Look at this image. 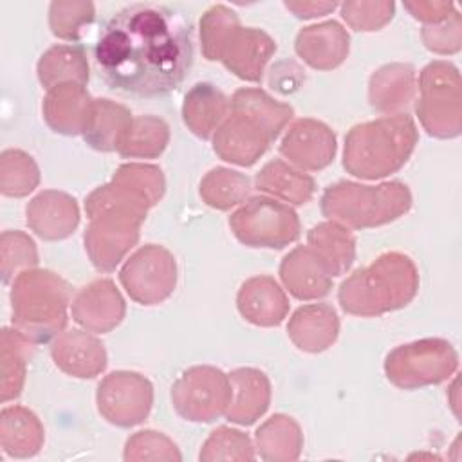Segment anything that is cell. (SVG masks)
<instances>
[{
	"label": "cell",
	"instance_id": "cell-1",
	"mask_svg": "<svg viewBox=\"0 0 462 462\" xmlns=\"http://www.w3.org/2000/svg\"><path fill=\"white\" fill-rule=\"evenodd\" d=\"M94 60L99 78L134 97L177 90L193 65V25L175 5L135 2L99 29Z\"/></svg>",
	"mask_w": 462,
	"mask_h": 462
},
{
	"label": "cell",
	"instance_id": "cell-2",
	"mask_svg": "<svg viewBox=\"0 0 462 462\" xmlns=\"http://www.w3.org/2000/svg\"><path fill=\"white\" fill-rule=\"evenodd\" d=\"M417 291L419 271L413 260L404 253L388 251L345 278L337 301L346 314L374 318L406 307Z\"/></svg>",
	"mask_w": 462,
	"mask_h": 462
},
{
	"label": "cell",
	"instance_id": "cell-3",
	"mask_svg": "<svg viewBox=\"0 0 462 462\" xmlns=\"http://www.w3.org/2000/svg\"><path fill=\"white\" fill-rule=\"evenodd\" d=\"M417 143V125L406 112L359 123L345 135L343 168L365 180L383 179L408 162Z\"/></svg>",
	"mask_w": 462,
	"mask_h": 462
},
{
	"label": "cell",
	"instance_id": "cell-4",
	"mask_svg": "<svg viewBox=\"0 0 462 462\" xmlns=\"http://www.w3.org/2000/svg\"><path fill=\"white\" fill-rule=\"evenodd\" d=\"M13 327L34 345L47 343L67 327L70 285L49 269L22 271L11 285Z\"/></svg>",
	"mask_w": 462,
	"mask_h": 462
},
{
	"label": "cell",
	"instance_id": "cell-5",
	"mask_svg": "<svg viewBox=\"0 0 462 462\" xmlns=\"http://www.w3.org/2000/svg\"><path fill=\"white\" fill-rule=\"evenodd\" d=\"M411 191L401 180L368 186L352 180L330 184L321 195V213L348 229L379 227L406 215Z\"/></svg>",
	"mask_w": 462,
	"mask_h": 462
},
{
	"label": "cell",
	"instance_id": "cell-6",
	"mask_svg": "<svg viewBox=\"0 0 462 462\" xmlns=\"http://www.w3.org/2000/svg\"><path fill=\"white\" fill-rule=\"evenodd\" d=\"M422 128L439 139H453L462 132V92L458 69L449 61H431L419 74L415 105Z\"/></svg>",
	"mask_w": 462,
	"mask_h": 462
},
{
	"label": "cell",
	"instance_id": "cell-7",
	"mask_svg": "<svg viewBox=\"0 0 462 462\" xmlns=\"http://www.w3.org/2000/svg\"><path fill=\"white\" fill-rule=\"evenodd\" d=\"M457 368L458 354L442 337H424L399 345L384 357V375L401 390L439 384L449 379Z\"/></svg>",
	"mask_w": 462,
	"mask_h": 462
},
{
	"label": "cell",
	"instance_id": "cell-8",
	"mask_svg": "<svg viewBox=\"0 0 462 462\" xmlns=\"http://www.w3.org/2000/svg\"><path fill=\"white\" fill-rule=\"evenodd\" d=\"M164 175L155 164L126 162L121 164L112 179L97 186L85 199V211L92 215L101 209H125L146 218L150 208H153L164 195Z\"/></svg>",
	"mask_w": 462,
	"mask_h": 462
},
{
	"label": "cell",
	"instance_id": "cell-9",
	"mask_svg": "<svg viewBox=\"0 0 462 462\" xmlns=\"http://www.w3.org/2000/svg\"><path fill=\"white\" fill-rule=\"evenodd\" d=\"M229 227L247 247L283 249L296 242L301 231L296 211L276 199L251 197L229 217Z\"/></svg>",
	"mask_w": 462,
	"mask_h": 462
},
{
	"label": "cell",
	"instance_id": "cell-10",
	"mask_svg": "<svg viewBox=\"0 0 462 462\" xmlns=\"http://www.w3.org/2000/svg\"><path fill=\"white\" fill-rule=\"evenodd\" d=\"M229 399L227 374L209 365L184 370L171 386L173 410L189 422H213L226 413Z\"/></svg>",
	"mask_w": 462,
	"mask_h": 462
},
{
	"label": "cell",
	"instance_id": "cell-11",
	"mask_svg": "<svg viewBox=\"0 0 462 462\" xmlns=\"http://www.w3.org/2000/svg\"><path fill=\"white\" fill-rule=\"evenodd\" d=\"M119 282L135 303H162L173 294L177 285L175 256L162 245L146 244L123 263Z\"/></svg>",
	"mask_w": 462,
	"mask_h": 462
},
{
	"label": "cell",
	"instance_id": "cell-12",
	"mask_svg": "<svg viewBox=\"0 0 462 462\" xmlns=\"http://www.w3.org/2000/svg\"><path fill=\"white\" fill-rule=\"evenodd\" d=\"M143 222V217L123 209H101L88 215L83 242L92 265L101 273L114 271L137 244Z\"/></svg>",
	"mask_w": 462,
	"mask_h": 462
},
{
	"label": "cell",
	"instance_id": "cell-13",
	"mask_svg": "<svg viewBox=\"0 0 462 462\" xmlns=\"http://www.w3.org/2000/svg\"><path fill=\"white\" fill-rule=\"evenodd\" d=\"M96 404L106 422L119 428H132L150 415L153 386L139 372L117 370L99 381Z\"/></svg>",
	"mask_w": 462,
	"mask_h": 462
},
{
	"label": "cell",
	"instance_id": "cell-14",
	"mask_svg": "<svg viewBox=\"0 0 462 462\" xmlns=\"http://www.w3.org/2000/svg\"><path fill=\"white\" fill-rule=\"evenodd\" d=\"M280 153L301 171H318L327 168L337 150L336 134L318 119H296L283 134L278 146Z\"/></svg>",
	"mask_w": 462,
	"mask_h": 462
},
{
	"label": "cell",
	"instance_id": "cell-15",
	"mask_svg": "<svg viewBox=\"0 0 462 462\" xmlns=\"http://www.w3.org/2000/svg\"><path fill=\"white\" fill-rule=\"evenodd\" d=\"M125 312V300L108 278H99L81 287L70 303L72 319L94 334L116 328L123 321Z\"/></svg>",
	"mask_w": 462,
	"mask_h": 462
},
{
	"label": "cell",
	"instance_id": "cell-16",
	"mask_svg": "<svg viewBox=\"0 0 462 462\" xmlns=\"http://www.w3.org/2000/svg\"><path fill=\"white\" fill-rule=\"evenodd\" d=\"M215 153L231 164L253 166L274 141L260 125L249 117L229 112L211 137Z\"/></svg>",
	"mask_w": 462,
	"mask_h": 462
},
{
	"label": "cell",
	"instance_id": "cell-17",
	"mask_svg": "<svg viewBox=\"0 0 462 462\" xmlns=\"http://www.w3.org/2000/svg\"><path fill=\"white\" fill-rule=\"evenodd\" d=\"M54 365L67 375L92 379L106 368V350L88 330L70 328L58 334L51 345Z\"/></svg>",
	"mask_w": 462,
	"mask_h": 462
},
{
	"label": "cell",
	"instance_id": "cell-18",
	"mask_svg": "<svg viewBox=\"0 0 462 462\" xmlns=\"http://www.w3.org/2000/svg\"><path fill=\"white\" fill-rule=\"evenodd\" d=\"M274 52L276 42L265 31L240 25L229 36L218 61L236 78L258 83Z\"/></svg>",
	"mask_w": 462,
	"mask_h": 462
},
{
	"label": "cell",
	"instance_id": "cell-19",
	"mask_svg": "<svg viewBox=\"0 0 462 462\" xmlns=\"http://www.w3.org/2000/svg\"><path fill=\"white\" fill-rule=\"evenodd\" d=\"M25 222L43 240H63L79 224V208L72 195L43 189L25 206Z\"/></svg>",
	"mask_w": 462,
	"mask_h": 462
},
{
	"label": "cell",
	"instance_id": "cell-20",
	"mask_svg": "<svg viewBox=\"0 0 462 462\" xmlns=\"http://www.w3.org/2000/svg\"><path fill=\"white\" fill-rule=\"evenodd\" d=\"M294 51L309 67L316 70H332L346 60L350 36L339 22L327 20L303 27L296 34Z\"/></svg>",
	"mask_w": 462,
	"mask_h": 462
},
{
	"label": "cell",
	"instance_id": "cell-21",
	"mask_svg": "<svg viewBox=\"0 0 462 462\" xmlns=\"http://www.w3.org/2000/svg\"><path fill=\"white\" fill-rule=\"evenodd\" d=\"M92 106L94 99L85 85L61 83L47 90L42 112L52 132L63 135H83L92 114Z\"/></svg>",
	"mask_w": 462,
	"mask_h": 462
},
{
	"label": "cell",
	"instance_id": "cell-22",
	"mask_svg": "<svg viewBox=\"0 0 462 462\" xmlns=\"http://www.w3.org/2000/svg\"><path fill=\"white\" fill-rule=\"evenodd\" d=\"M236 309L251 325L276 327L289 314V298L273 276L258 274L240 285Z\"/></svg>",
	"mask_w": 462,
	"mask_h": 462
},
{
	"label": "cell",
	"instance_id": "cell-23",
	"mask_svg": "<svg viewBox=\"0 0 462 462\" xmlns=\"http://www.w3.org/2000/svg\"><path fill=\"white\" fill-rule=\"evenodd\" d=\"M332 274L323 260L309 247L298 245L280 263V280L301 301L323 298L332 289Z\"/></svg>",
	"mask_w": 462,
	"mask_h": 462
},
{
	"label": "cell",
	"instance_id": "cell-24",
	"mask_svg": "<svg viewBox=\"0 0 462 462\" xmlns=\"http://www.w3.org/2000/svg\"><path fill=\"white\" fill-rule=\"evenodd\" d=\"M229 377L231 399L224 417L240 426L254 424L271 404V383L258 368H236Z\"/></svg>",
	"mask_w": 462,
	"mask_h": 462
},
{
	"label": "cell",
	"instance_id": "cell-25",
	"mask_svg": "<svg viewBox=\"0 0 462 462\" xmlns=\"http://www.w3.org/2000/svg\"><path fill=\"white\" fill-rule=\"evenodd\" d=\"M417 76L410 63H388L368 79V101L375 112L402 114L415 99Z\"/></svg>",
	"mask_w": 462,
	"mask_h": 462
},
{
	"label": "cell",
	"instance_id": "cell-26",
	"mask_svg": "<svg viewBox=\"0 0 462 462\" xmlns=\"http://www.w3.org/2000/svg\"><path fill=\"white\" fill-rule=\"evenodd\" d=\"M289 339L303 352L318 354L332 346L339 334V318L328 303H310L296 309L287 323Z\"/></svg>",
	"mask_w": 462,
	"mask_h": 462
},
{
	"label": "cell",
	"instance_id": "cell-27",
	"mask_svg": "<svg viewBox=\"0 0 462 462\" xmlns=\"http://www.w3.org/2000/svg\"><path fill=\"white\" fill-rule=\"evenodd\" d=\"M182 121L200 139H211L229 116V99L211 83H195L182 101Z\"/></svg>",
	"mask_w": 462,
	"mask_h": 462
},
{
	"label": "cell",
	"instance_id": "cell-28",
	"mask_svg": "<svg viewBox=\"0 0 462 462\" xmlns=\"http://www.w3.org/2000/svg\"><path fill=\"white\" fill-rule=\"evenodd\" d=\"M45 440L43 424L25 406H5L0 413V442L5 455L13 458L34 457Z\"/></svg>",
	"mask_w": 462,
	"mask_h": 462
},
{
	"label": "cell",
	"instance_id": "cell-29",
	"mask_svg": "<svg viewBox=\"0 0 462 462\" xmlns=\"http://www.w3.org/2000/svg\"><path fill=\"white\" fill-rule=\"evenodd\" d=\"M254 188L271 199L301 206L312 199L316 182L310 175L294 168L292 164L274 159L256 173Z\"/></svg>",
	"mask_w": 462,
	"mask_h": 462
},
{
	"label": "cell",
	"instance_id": "cell-30",
	"mask_svg": "<svg viewBox=\"0 0 462 462\" xmlns=\"http://www.w3.org/2000/svg\"><path fill=\"white\" fill-rule=\"evenodd\" d=\"M36 74L45 90L61 83L88 81V61L85 49L78 43H58L49 47L36 65Z\"/></svg>",
	"mask_w": 462,
	"mask_h": 462
},
{
	"label": "cell",
	"instance_id": "cell-31",
	"mask_svg": "<svg viewBox=\"0 0 462 462\" xmlns=\"http://www.w3.org/2000/svg\"><path fill=\"white\" fill-rule=\"evenodd\" d=\"M229 112L242 114L260 125L273 139L289 125L294 116V108L289 103L276 101L262 88H238L229 99Z\"/></svg>",
	"mask_w": 462,
	"mask_h": 462
},
{
	"label": "cell",
	"instance_id": "cell-32",
	"mask_svg": "<svg viewBox=\"0 0 462 462\" xmlns=\"http://www.w3.org/2000/svg\"><path fill=\"white\" fill-rule=\"evenodd\" d=\"M307 245L323 260L332 276L346 273L356 260V238L348 227L327 220L310 227Z\"/></svg>",
	"mask_w": 462,
	"mask_h": 462
},
{
	"label": "cell",
	"instance_id": "cell-33",
	"mask_svg": "<svg viewBox=\"0 0 462 462\" xmlns=\"http://www.w3.org/2000/svg\"><path fill=\"white\" fill-rule=\"evenodd\" d=\"M254 448L269 462L296 460L303 448L301 428L292 417L276 413L254 431Z\"/></svg>",
	"mask_w": 462,
	"mask_h": 462
},
{
	"label": "cell",
	"instance_id": "cell-34",
	"mask_svg": "<svg viewBox=\"0 0 462 462\" xmlns=\"http://www.w3.org/2000/svg\"><path fill=\"white\" fill-rule=\"evenodd\" d=\"M132 119L134 116L126 106L105 97L94 99L83 139L97 152H117V146L128 132Z\"/></svg>",
	"mask_w": 462,
	"mask_h": 462
},
{
	"label": "cell",
	"instance_id": "cell-35",
	"mask_svg": "<svg viewBox=\"0 0 462 462\" xmlns=\"http://www.w3.org/2000/svg\"><path fill=\"white\" fill-rule=\"evenodd\" d=\"M34 352V343L20 334L14 327L2 328L0 339V399L7 402L16 399L25 383L27 361Z\"/></svg>",
	"mask_w": 462,
	"mask_h": 462
},
{
	"label": "cell",
	"instance_id": "cell-36",
	"mask_svg": "<svg viewBox=\"0 0 462 462\" xmlns=\"http://www.w3.org/2000/svg\"><path fill=\"white\" fill-rule=\"evenodd\" d=\"M170 143V126L157 116H135L117 153L125 159H155Z\"/></svg>",
	"mask_w": 462,
	"mask_h": 462
},
{
	"label": "cell",
	"instance_id": "cell-37",
	"mask_svg": "<svg viewBox=\"0 0 462 462\" xmlns=\"http://www.w3.org/2000/svg\"><path fill=\"white\" fill-rule=\"evenodd\" d=\"M249 191H251L249 177L224 166L211 168L202 177L199 186L200 199L209 208L220 209V211H227L238 206L240 202H244Z\"/></svg>",
	"mask_w": 462,
	"mask_h": 462
},
{
	"label": "cell",
	"instance_id": "cell-38",
	"mask_svg": "<svg viewBox=\"0 0 462 462\" xmlns=\"http://www.w3.org/2000/svg\"><path fill=\"white\" fill-rule=\"evenodd\" d=\"M40 184L34 159L22 150H4L0 155V191L5 197H25Z\"/></svg>",
	"mask_w": 462,
	"mask_h": 462
},
{
	"label": "cell",
	"instance_id": "cell-39",
	"mask_svg": "<svg viewBox=\"0 0 462 462\" xmlns=\"http://www.w3.org/2000/svg\"><path fill=\"white\" fill-rule=\"evenodd\" d=\"M240 27L238 14L224 5H211L200 18V49L208 61H218L220 54L233 34V31Z\"/></svg>",
	"mask_w": 462,
	"mask_h": 462
},
{
	"label": "cell",
	"instance_id": "cell-40",
	"mask_svg": "<svg viewBox=\"0 0 462 462\" xmlns=\"http://www.w3.org/2000/svg\"><path fill=\"white\" fill-rule=\"evenodd\" d=\"M38 265L34 240L18 229H7L0 236V271L4 283L14 280L22 271Z\"/></svg>",
	"mask_w": 462,
	"mask_h": 462
},
{
	"label": "cell",
	"instance_id": "cell-41",
	"mask_svg": "<svg viewBox=\"0 0 462 462\" xmlns=\"http://www.w3.org/2000/svg\"><path fill=\"white\" fill-rule=\"evenodd\" d=\"M96 7L92 2L56 0L49 5V27L54 36L76 42L94 22Z\"/></svg>",
	"mask_w": 462,
	"mask_h": 462
},
{
	"label": "cell",
	"instance_id": "cell-42",
	"mask_svg": "<svg viewBox=\"0 0 462 462\" xmlns=\"http://www.w3.org/2000/svg\"><path fill=\"white\" fill-rule=\"evenodd\" d=\"M254 446L249 435L227 426H218L213 430L199 453V460L202 462L254 460Z\"/></svg>",
	"mask_w": 462,
	"mask_h": 462
},
{
	"label": "cell",
	"instance_id": "cell-43",
	"mask_svg": "<svg viewBox=\"0 0 462 462\" xmlns=\"http://www.w3.org/2000/svg\"><path fill=\"white\" fill-rule=\"evenodd\" d=\"M123 458L126 462H141V460H180L182 457L171 439H168L161 431L143 430L128 437L125 444Z\"/></svg>",
	"mask_w": 462,
	"mask_h": 462
},
{
	"label": "cell",
	"instance_id": "cell-44",
	"mask_svg": "<svg viewBox=\"0 0 462 462\" xmlns=\"http://www.w3.org/2000/svg\"><path fill=\"white\" fill-rule=\"evenodd\" d=\"M343 20L356 31L370 32L383 29L395 13L393 2H366V0H348L339 5Z\"/></svg>",
	"mask_w": 462,
	"mask_h": 462
},
{
	"label": "cell",
	"instance_id": "cell-45",
	"mask_svg": "<svg viewBox=\"0 0 462 462\" xmlns=\"http://www.w3.org/2000/svg\"><path fill=\"white\" fill-rule=\"evenodd\" d=\"M422 42L428 51L437 54H455L462 45V20L455 11L448 20L433 25H424L420 31Z\"/></svg>",
	"mask_w": 462,
	"mask_h": 462
},
{
	"label": "cell",
	"instance_id": "cell-46",
	"mask_svg": "<svg viewBox=\"0 0 462 462\" xmlns=\"http://www.w3.org/2000/svg\"><path fill=\"white\" fill-rule=\"evenodd\" d=\"M305 74L294 61H280L269 70V87L280 94H292L303 83Z\"/></svg>",
	"mask_w": 462,
	"mask_h": 462
},
{
	"label": "cell",
	"instance_id": "cell-47",
	"mask_svg": "<svg viewBox=\"0 0 462 462\" xmlns=\"http://www.w3.org/2000/svg\"><path fill=\"white\" fill-rule=\"evenodd\" d=\"M404 9H408L413 18L424 22L426 25L440 23L457 11L455 4L451 2H404Z\"/></svg>",
	"mask_w": 462,
	"mask_h": 462
},
{
	"label": "cell",
	"instance_id": "cell-48",
	"mask_svg": "<svg viewBox=\"0 0 462 462\" xmlns=\"http://www.w3.org/2000/svg\"><path fill=\"white\" fill-rule=\"evenodd\" d=\"M294 16L309 20L316 16H323L332 13L337 4L336 2H285L283 4Z\"/></svg>",
	"mask_w": 462,
	"mask_h": 462
}]
</instances>
